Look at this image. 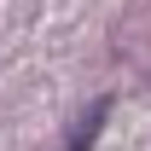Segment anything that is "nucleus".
Here are the masks:
<instances>
[{
  "label": "nucleus",
  "mask_w": 151,
  "mask_h": 151,
  "mask_svg": "<svg viewBox=\"0 0 151 151\" xmlns=\"http://www.w3.org/2000/svg\"><path fill=\"white\" fill-rule=\"evenodd\" d=\"M105 116H111V99H93V105H87V116L70 128V151H87V145H93V134L105 128Z\"/></svg>",
  "instance_id": "f257e3e1"
}]
</instances>
